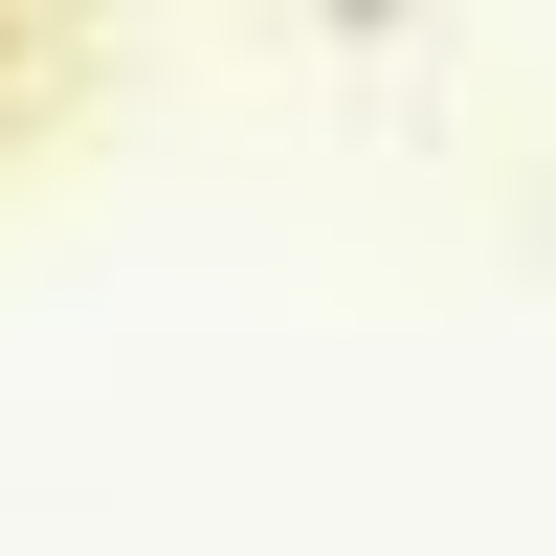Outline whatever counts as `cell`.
I'll use <instances>...</instances> for the list:
<instances>
[]
</instances>
